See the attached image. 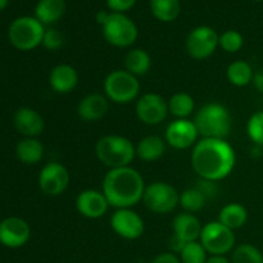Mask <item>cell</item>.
I'll use <instances>...</instances> for the list:
<instances>
[{
    "label": "cell",
    "instance_id": "1",
    "mask_svg": "<svg viewBox=\"0 0 263 263\" xmlns=\"http://www.w3.org/2000/svg\"><path fill=\"white\" fill-rule=\"evenodd\" d=\"M190 162L199 179L221 181L236 166V153L226 139L202 138L193 146Z\"/></svg>",
    "mask_w": 263,
    "mask_h": 263
},
{
    "label": "cell",
    "instance_id": "2",
    "mask_svg": "<svg viewBox=\"0 0 263 263\" xmlns=\"http://www.w3.org/2000/svg\"><path fill=\"white\" fill-rule=\"evenodd\" d=\"M145 186L140 172L127 166L109 170L103 179L102 192L110 207L121 210L133 208L140 203Z\"/></svg>",
    "mask_w": 263,
    "mask_h": 263
},
{
    "label": "cell",
    "instance_id": "3",
    "mask_svg": "<svg viewBox=\"0 0 263 263\" xmlns=\"http://www.w3.org/2000/svg\"><path fill=\"white\" fill-rule=\"evenodd\" d=\"M98 161L109 170L131 166L136 157V149L128 138L117 134L104 135L95 144Z\"/></svg>",
    "mask_w": 263,
    "mask_h": 263
},
{
    "label": "cell",
    "instance_id": "4",
    "mask_svg": "<svg viewBox=\"0 0 263 263\" xmlns=\"http://www.w3.org/2000/svg\"><path fill=\"white\" fill-rule=\"evenodd\" d=\"M194 123L202 138L226 139L231 131L233 118L225 105L213 102L198 110Z\"/></svg>",
    "mask_w": 263,
    "mask_h": 263
},
{
    "label": "cell",
    "instance_id": "5",
    "mask_svg": "<svg viewBox=\"0 0 263 263\" xmlns=\"http://www.w3.org/2000/svg\"><path fill=\"white\" fill-rule=\"evenodd\" d=\"M104 95L115 104H130L140 94L139 79L126 69H115L103 82Z\"/></svg>",
    "mask_w": 263,
    "mask_h": 263
},
{
    "label": "cell",
    "instance_id": "6",
    "mask_svg": "<svg viewBox=\"0 0 263 263\" xmlns=\"http://www.w3.org/2000/svg\"><path fill=\"white\" fill-rule=\"evenodd\" d=\"M45 27L36 17H20L12 22L8 31L10 44L22 51L32 50L43 44Z\"/></svg>",
    "mask_w": 263,
    "mask_h": 263
},
{
    "label": "cell",
    "instance_id": "7",
    "mask_svg": "<svg viewBox=\"0 0 263 263\" xmlns=\"http://www.w3.org/2000/svg\"><path fill=\"white\" fill-rule=\"evenodd\" d=\"M105 41L115 48H130L138 40L136 23L125 13L110 12L107 22L102 26Z\"/></svg>",
    "mask_w": 263,
    "mask_h": 263
},
{
    "label": "cell",
    "instance_id": "8",
    "mask_svg": "<svg viewBox=\"0 0 263 263\" xmlns=\"http://www.w3.org/2000/svg\"><path fill=\"white\" fill-rule=\"evenodd\" d=\"M199 241L210 256H226L235 248V231L220 221H211L203 225Z\"/></svg>",
    "mask_w": 263,
    "mask_h": 263
},
{
    "label": "cell",
    "instance_id": "9",
    "mask_svg": "<svg viewBox=\"0 0 263 263\" xmlns=\"http://www.w3.org/2000/svg\"><path fill=\"white\" fill-rule=\"evenodd\" d=\"M180 193L166 181H154L146 185L143 203L151 212L157 215L171 213L179 205Z\"/></svg>",
    "mask_w": 263,
    "mask_h": 263
},
{
    "label": "cell",
    "instance_id": "10",
    "mask_svg": "<svg viewBox=\"0 0 263 263\" xmlns=\"http://www.w3.org/2000/svg\"><path fill=\"white\" fill-rule=\"evenodd\" d=\"M218 35L215 28L210 26H198L193 28L185 41L187 54L195 61L210 58L218 48Z\"/></svg>",
    "mask_w": 263,
    "mask_h": 263
},
{
    "label": "cell",
    "instance_id": "11",
    "mask_svg": "<svg viewBox=\"0 0 263 263\" xmlns=\"http://www.w3.org/2000/svg\"><path fill=\"white\" fill-rule=\"evenodd\" d=\"M136 117L146 126L161 125L168 115V103L157 92H145L135 104Z\"/></svg>",
    "mask_w": 263,
    "mask_h": 263
},
{
    "label": "cell",
    "instance_id": "12",
    "mask_svg": "<svg viewBox=\"0 0 263 263\" xmlns=\"http://www.w3.org/2000/svg\"><path fill=\"white\" fill-rule=\"evenodd\" d=\"M71 174L64 164L50 162L45 164L39 175V186L48 197H59L68 187Z\"/></svg>",
    "mask_w": 263,
    "mask_h": 263
},
{
    "label": "cell",
    "instance_id": "13",
    "mask_svg": "<svg viewBox=\"0 0 263 263\" xmlns=\"http://www.w3.org/2000/svg\"><path fill=\"white\" fill-rule=\"evenodd\" d=\"M112 230L126 240H136L141 238L145 231V223L143 217L133 208L116 210L110 217Z\"/></svg>",
    "mask_w": 263,
    "mask_h": 263
},
{
    "label": "cell",
    "instance_id": "14",
    "mask_svg": "<svg viewBox=\"0 0 263 263\" xmlns=\"http://www.w3.org/2000/svg\"><path fill=\"white\" fill-rule=\"evenodd\" d=\"M199 133L197 130L194 121L189 118L175 120L166 127L164 131V141L177 151L193 148L197 144Z\"/></svg>",
    "mask_w": 263,
    "mask_h": 263
},
{
    "label": "cell",
    "instance_id": "15",
    "mask_svg": "<svg viewBox=\"0 0 263 263\" xmlns=\"http://www.w3.org/2000/svg\"><path fill=\"white\" fill-rule=\"evenodd\" d=\"M76 210L82 217L89 220L102 218L110 207L103 192L95 189H86L79 193L76 197Z\"/></svg>",
    "mask_w": 263,
    "mask_h": 263
},
{
    "label": "cell",
    "instance_id": "16",
    "mask_svg": "<svg viewBox=\"0 0 263 263\" xmlns=\"http://www.w3.org/2000/svg\"><path fill=\"white\" fill-rule=\"evenodd\" d=\"M31 236L30 225L20 217H8L0 222V243L8 248H21Z\"/></svg>",
    "mask_w": 263,
    "mask_h": 263
},
{
    "label": "cell",
    "instance_id": "17",
    "mask_svg": "<svg viewBox=\"0 0 263 263\" xmlns=\"http://www.w3.org/2000/svg\"><path fill=\"white\" fill-rule=\"evenodd\" d=\"M109 103V99L104 94H87L77 104V116L85 122H98L107 116Z\"/></svg>",
    "mask_w": 263,
    "mask_h": 263
},
{
    "label": "cell",
    "instance_id": "18",
    "mask_svg": "<svg viewBox=\"0 0 263 263\" xmlns=\"http://www.w3.org/2000/svg\"><path fill=\"white\" fill-rule=\"evenodd\" d=\"M49 85L58 94H69L79 85V72L71 64H57L49 73Z\"/></svg>",
    "mask_w": 263,
    "mask_h": 263
},
{
    "label": "cell",
    "instance_id": "19",
    "mask_svg": "<svg viewBox=\"0 0 263 263\" xmlns=\"http://www.w3.org/2000/svg\"><path fill=\"white\" fill-rule=\"evenodd\" d=\"M14 126L26 138H36L45 128L44 118L32 108H20L14 115Z\"/></svg>",
    "mask_w": 263,
    "mask_h": 263
},
{
    "label": "cell",
    "instance_id": "20",
    "mask_svg": "<svg viewBox=\"0 0 263 263\" xmlns=\"http://www.w3.org/2000/svg\"><path fill=\"white\" fill-rule=\"evenodd\" d=\"M203 225L199 218L193 213H180L172 221V231L174 235L181 239L185 243L199 240Z\"/></svg>",
    "mask_w": 263,
    "mask_h": 263
},
{
    "label": "cell",
    "instance_id": "21",
    "mask_svg": "<svg viewBox=\"0 0 263 263\" xmlns=\"http://www.w3.org/2000/svg\"><path fill=\"white\" fill-rule=\"evenodd\" d=\"M136 157L144 162H156L166 152V141L158 135H148L135 145Z\"/></svg>",
    "mask_w": 263,
    "mask_h": 263
},
{
    "label": "cell",
    "instance_id": "22",
    "mask_svg": "<svg viewBox=\"0 0 263 263\" xmlns=\"http://www.w3.org/2000/svg\"><path fill=\"white\" fill-rule=\"evenodd\" d=\"M66 0H39L35 7V17L45 25L57 23L66 13Z\"/></svg>",
    "mask_w": 263,
    "mask_h": 263
},
{
    "label": "cell",
    "instance_id": "23",
    "mask_svg": "<svg viewBox=\"0 0 263 263\" xmlns=\"http://www.w3.org/2000/svg\"><path fill=\"white\" fill-rule=\"evenodd\" d=\"M217 221L233 231L239 230L248 221V210L240 203H228L221 208Z\"/></svg>",
    "mask_w": 263,
    "mask_h": 263
},
{
    "label": "cell",
    "instance_id": "24",
    "mask_svg": "<svg viewBox=\"0 0 263 263\" xmlns=\"http://www.w3.org/2000/svg\"><path fill=\"white\" fill-rule=\"evenodd\" d=\"M123 66L127 72L136 77L144 76L152 68V57L144 49L134 48L126 53Z\"/></svg>",
    "mask_w": 263,
    "mask_h": 263
},
{
    "label": "cell",
    "instance_id": "25",
    "mask_svg": "<svg viewBox=\"0 0 263 263\" xmlns=\"http://www.w3.org/2000/svg\"><path fill=\"white\" fill-rule=\"evenodd\" d=\"M17 158L25 164H36L43 159L44 145L36 138H26L17 144Z\"/></svg>",
    "mask_w": 263,
    "mask_h": 263
},
{
    "label": "cell",
    "instance_id": "26",
    "mask_svg": "<svg viewBox=\"0 0 263 263\" xmlns=\"http://www.w3.org/2000/svg\"><path fill=\"white\" fill-rule=\"evenodd\" d=\"M149 8L156 20L163 23L174 22L181 12L180 0H149Z\"/></svg>",
    "mask_w": 263,
    "mask_h": 263
},
{
    "label": "cell",
    "instance_id": "27",
    "mask_svg": "<svg viewBox=\"0 0 263 263\" xmlns=\"http://www.w3.org/2000/svg\"><path fill=\"white\" fill-rule=\"evenodd\" d=\"M253 76L254 71L252 66L243 59L234 61L226 69V77L229 82L236 87H244L249 85L253 81Z\"/></svg>",
    "mask_w": 263,
    "mask_h": 263
},
{
    "label": "cell",
    "instance_id": "28",
    "mask_svg": "<svg viewBox=\"0 0 263 263\" xmlns=\"http://www.w3.org/2000/svg\"><path fill=\"white\" fill-rule=\"evenodd\" d=\"M167 103H168V112L176 120H184V118L192 116V113L194 112V98L187 92H176L170 98V100H167Z\"/></svg>",
    "mask_w": 263,
    "mask_h": 263
},
{
    "label": "cell",
    "instance_id": "29",
    "mask_svg": "<svg viewBox=\"0 0 263 263\" xmlns=\"http://www.w3.org/2000/svg\"><path fill=\"white\" fill-rule=\"evenodd\" d=\"M207 199L197 187H187L180 193L179 205L187 213H197L204 208Z\"/></svg>",
    "mask_w": 263,
    "mask_h": 263
},
{
    "label": "cell",
    "instance_id": "30",
    "mask_svg": "<svg viewBox=\"0 0 263 263\" xmlns=\"http://www.w3.org/2000/svg\"><path fill=\"white\" fill-rule=\"evenodd\" d=\"M231 263H263L262 251L253 244H240L231 252Z\"/></svg>",
    "mask_w": 263,
    "mask_h": 263
},
{
    "label": "cell",
    "instance_id": "31",
    "mask_svg": "<svg viewBox=\"0 0 263 263\" xmlns=\"http://www.w3.org/2000/svg\"><path fill=\"white\" fill-rule=\"evenodd\" d=\"M179 257L181 263H205L208 259V253L200 241L197 240L185 244Z\"/></svg>",
    "mask_w": 263,
    "mask_h": 263
},
{
    "label": "cell",
    "instance_id": "32",
    "mask_svg": "<svg viewBox=\"0 0 263 263\" xmlns=\"http://www.w3.org/2000/svg\"><path fill=\"white\" fill-rule=\"evenodd\" d=\"M244 45V37L239 31L228 30L222 32L218 37V46L226 53H238Z\"/></svg>",
    "mask_w": 263,
    "mask_h": 263
},
{
    "label": "cell",
    "instance_id": "33",
    "mask_svg": "<svg viewBox=\"0 0 263 263\" xmlns=\"http://www.w3.org/2000/svg\"><path fill=\"white\" fill-rule=\"evenodd\" d=\"M247 134L254 145L263 146V110L256 112L247 122Z\"/></svg>",
    "mask_w": 263,
    "mask_h": 263
},
{
    "label": "cell",
    "instance_id": "34",
    "mask_svg": "<svg viewBox=\"0 0 263 263\" xmlns=\"http://www.w3.org/2000/svg\"><path fill=\"white\" fill-rule=\"evenodd\" d=\"M41 45L50 51H57L64 45V35L57 28H48L45 30Z\"/></svg>",
    "mask_w": 263,
    "mask_h": 263
},
{
    "label": "cell",
    "instance_id": "35",
    "mask_svg": "<svg viewBox=\"0 0 263 263\" xmlns=\"http://www.w3.org/2000/svg\"><path fill=\"white\" fill-rule=\"evenodd\" d=\"M198 190L204 195V198L208 200H212L217 197L218 192H220V187H218V184L216 181H211V180H204L199 179L198 180L197 185H195Z\"/></svg>",
    "mask_w": 263,
    "mask_h": 263
},
{
    "label": "cell",
    "instance_id": "36",
    "mask_svg": "<svg viewBox=\"0 0 263 263\" xmlns=\"http://www.w3.org/2000/svg\"><path fill=\"white\" fill-rule=\"evenodd\" d=\"M109 12L113 13H126L133 9L136 4V0H105Z\"/></svg>",
    "mask_w": 263,
    "mask_h": 263
},
{
    "label": "cell",
    "instance_id": "37",
    "mask_svg": "<svg viewBox=\"0 0 263 263\" xmlns=\"http://www.w3.org/2000/svg\"><path fill=\"white\" fill-rule=\"evenodd\" d=\"M151 263H181L180 257L172 252H164V253L158 254L153 258Z\"/></svg>",
    "mask_w": 263,
    "mask_h": 263
},
{
    "label": "cell",
    "instance_id": "38",
    "mask_svg": "<svg viewBox=\"0 0 263 263\" xmlns=\"http://www.w3.org/2000/svg\"><path fill=\"white\" fill-rule=\"evenodd\" d=\"M185 244H186L185 241H182L181 239H179L177 236H175L174 234H172L171 239H170L168 246H170V249H171L172 253H175V254H177V256H179V254L181 253L182 248L185 247Z\"/></svg>",
    "mask_w": 263,
    "mask_h": 263
},
{
    "label": "cell",
    "instance_id": "39",
    "mask_svg": "<svg viewBox=\"0 0 263 263\" xmlns=\"http://www.w3.org/2000/svg\"><path fill=\"white\" fill-rule=\"evenodd\" d=\"M253 86L256 87V90L258 92L263 94V67H261L259 69H257L254 72V76H253V81H252Z\"/></svg>",
    "mask_w": 263,
    "mask_h": 263
},
{
    "label": "cell",
    "instance_id": "40",
    "mask_svg": "<svg viewBox=\"0 0 263 263\" xmlns=\"http://www.w3.org/2000/svg\"><path fill=\"white\" fill-rule=\"evenodd\" d=\"M109 14L110 12H107V10H99V12L97 13V22L99 23L100 26H103L107 22L108 18H109Z\"/></svg>",
    "mask_w": 263,
    "mask_h": 263
},
{
    "label": "cell",
    "instance_id": "41",
    "mask_svg": "<svg viewBox=\"0 0 263 263\" xmlns=\"http://www.w3.org/2000/svg\"><path fill=\"white\" fill-rule=\"evenodd\" d=\"M205 263H231L225 256H210Z\"/></svg>",
    "mask_w": 263,
    "mask_h": 263
},
{
    "label": "cell",
    "instance_id": "42",
    "mask_svg": "<svg viewBox=\"0 0 263 263\" xmlns=\"http://www.w3.org/2000/svg\"><path fill=\"white\" fill-rule=\"evenodd\" d=\"M8 3H9V0H0V10H3L4 8H7Z\"/></svg>",
    "mask_w": 263,
    "mask_h": 263
},
{
    "label": "cell",
    "instance_id": "43",
    "mask_svg": "<svg viewBox=\"0 0 263 263\" xmlns=\"http://www.w3.org/2000/svg\"><path fill=\"white\" fill-rule=\"evenodd\" d=\"M253 2H263V0H253Z\"/></svg>",
    "mask_w": 263,
    "mask_h": 263
},
{
    "label": "cell",
    "instance_id": "44",
    "mask_svg": "<svg viewBox=\"0 0 263 263\" xmlns=\"http://www.w3.org/2000/svg\"><path fill=\"white\" fill-rule=\"evenodd\" d=\"M262 254H263V248H262Z\"/></svg>",
    "mask_w": 263,
    "mask_h": 263
}]
</instances>
